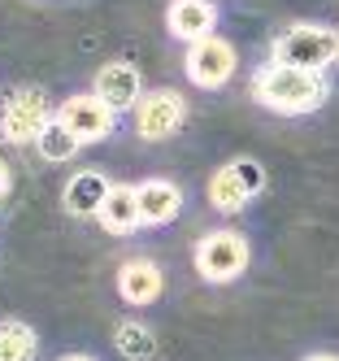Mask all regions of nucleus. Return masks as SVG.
<instances>
[{
	"label": "nucleus",
	"instance_id": "nucleus-8",
	"mask_svg": "<svg viewBox=\"0 0 339 361\" xmlns=\"http://www.w3.org/2000/svg\"><path fill=\"white\" fill-rule=\"evenodd\" d=\"M48 100L31 87H22L5 100V114H0V131L13 144H26V140H39V131L48 126Z\"/></svg>",
	"mask_w": 339,
	"mask_h": 361
},
{
	"label": "nucleus",
	"instance_id": "nucleus-3",
	"mask_svg": "<svg viewBox=\"0 0 339 361\" xmlns=\"http://www.w3.org/2000/svg\"><path fill=\"white\" fill-rule=\"evenodd\" d=\"M248 266V240L240 231H214L196 244V270L209 283H230L235 274H244Z\"/></svg>",
	"mask_w": 339,
	"mask_h": 361
},
{
	"label": "nucleus",
	"instance_id": "nucleus-13",
	"mask_svg": "<svg viewBox=\"0 0 339 361\" xmlns=\"http://www.w3.org/2000/svg\"><path fill=\"white\" fill-rule=\"evenodd\" d=\"M104 222V231H113V235H126V231H135L144 218H140V192L135 188H109V196H104V209L96 214Z\"/></svg>",
	"mask_w": 339,
	"mask_h": 361
},
{
	"label": "nucleus",
	"instance_id": "nucleus-19",
	"mask_svg": "<svg viewBox=\"0 0 339 361\" xmlns=\"http://www.w3.org/2000/svg\"><path fill=\"white\" fill-rule=\"evenodd\" d=\"M304 361H339V357H331V353H313V357H304Z\"/></svg>",
	"mask_w": 339,
	"mask_h": 361
},
{
	"label": "nucleus",
	"instance_id": "nucleus-12",
	"mask_svg": "<svg viewBox=\"0 0 339 361\" xmlns=\"http://www.w3.org/2000/svg\"><path fill=\"white\" fill-rule=\"evenodd\" d=\"M118 292L130 305H148V300L161 296V270L152 262H144V257H135V262H126L118 270Z\"/></svg>",
	"mask_w": 339,
	"mask_h": 361
},
{
	"label": "nucleus",
	"instance_id": "nucleus-7",
	"mask_svg": "<svg viewBox=\"0 0 339 361\" xmlns=\"http://www.w3.org/2000/svg\"><path fill=\"white\" fill-rule=\"evenodd\" d=\"M61 118H66V126L83 144H96V140H109L113 135L118 109L109 105V100H100L96 92H83V96H70L66 105H61Z\"/></svg>",
	"mask_w": 339,
	"mask_h": 361
},
{
	"label": "nucleus",
	"instance_id": "nucleus-15",
	"mask_svg": "<svg viewBox=\"0 0 339 361\" xmlns=\"http://www.w3.org/2000/svg\"><path fill=\"white\" fill-rule=\"evenodd\" d=\"M35 148H39V157L44 161H70L78 148H83V140H78L70 126H66V118L57 114V118H48V126L39 131V140H35Z\"/></svg>",
	"mask_w": 339,
	"mask_h": 361
},
{
	"label": "nucleus",
	"instance_id": "nucleus-14",
	"mask_svg": "<svg viewBox=\"0 0 339 361\" xmlns=\"http://www.w3.org/2000/svg\"><path fill=\"white\" fill-rule=\"evenodd\" d=\"M104 196H109V183H104V174L83 170V174H74V178H70V188H66V209L78 214V218L100 214V209H104Z\"/></svg>",
	"mask_w": 339,
	"mask_h": 361
},
{
	"label": "nucleus",
	"instance_id": "nucleus-11",
	"mask_svg": "<svg viewBox=\"0 0 339 361\" xmlns=\"http://www.w3.org/2000/svg\"><path fill=\"white\" fill-rule=\"evenodd\" d=\"M135 192H140V218L148 226H161V222L178 218V209H183V192L174 183H166V178H148Z\"/></svg>",
	"mask_w": 339,
	"mask_h": 361
},
{
	"label": "nucleus",
	"instance_id": "nucleus-5",
	"mask_svg": "<svg viewBox=\"0 0 339 361\" xmlns=\"http://www.w3.org/2000/svg\"><path fill=\"white\" fill-rule=\"evenodd\" d=\"M183 66H187V79L196 87H222L230 74H235V48L222 35H204V39H196L187 48Z\"/></svg>",
	"mask_w": 339,
	"mask_h": 361
},
{
	"label": "nucleus",
	"instance_id": "nucleus-20",
	"mask_svg": "<svg viewBox=\"0 0 339 361\" xmlns=\"http://www.w3.org/2000/svg\"><path fill=\"white\" fill-rule=\"evenodd\" d=\"M66 361H92V357H66Z\"/></svg>",
	"mask_w": 339,
	"mask_h": 361
},
{
	"label": "nucleus",
	"instance_id": "nucleus-2",
	"mask_svg": "<svg viewBox=\"0 0 339 361\" xmlns=\"http://www.w3.org/2000/svg\"><path fill=\"white\" fill-rule=\"evenodd\" d=\"M274 61L300 70H326L331 61H339V31L318 27V22H300V27L274 39Z\"/></svg>",
	"mask_w": 339,
	"mask_h": 361
},
{
	"label": "nucleus",
	"instance_id": "nucleus-10",
	"mask_svg": "<svg viewBox=\"0 0 339 361\" xmlns=\"http://www.w3.org/2000/svg\"><path fill=\"white\" fill-rule=\"evenodd\" d=\"M166 22H170V31H174L178 39L196 44V39H204V35H214L218 9H214V0H174L170 13H166Z\"/></svg>",
	"mask_w": 339,
	"mask_h": 361
},
{
	"label": "nucleus",
	"instance_id": "nucleus-4",
	"mask_svg": "<svg viewBox=\"0 0 339 361\" xmlns=\"http://www.w3.org/2000/svg\"><path fill=\"white\" fill-rule=\"evenodd\" d=\"M266 188V170H261L257 161H230L222 166L214 178H209V204L222 214H235V209H244V204Z\"/></svg>",
	"mask_w": 339,
	"mask_h": 361
},
{
	"label": "nucleus",
	"instance_id": "nucleus-6",
	"mask_svg": "<svg viewBox=\"0 0 339 361\" xmlns=\"http://www.w3.org/2000/svg\"><path fill=\"white\" fill-rule=\"evenodd\" d=\"M183 118H187V109H183V96L178 92H148V96H140V105H135V131L144 135V140H170V135H178V126H183Z\"/></svg>",
	"mask_w": 339,
	"mask_h": 361
},
{
	"label": "nucleus",
	"instance_id": "nucleus-18",
	"mask_svg": "<svg viewBox=\"0 0 339 361\" xmlns=\"http://www.w3.org/2000/svg\"><path fill=\"white\" fill-rule=\"evenodd\" d=\"M5 192H9V166L0 161V200H5Z\"/></svg>",
	"mask_w": 339,
	"mask_h": 361
},
{
	"label": "nucleus",
	"instance_id": "nucleus-9",
	"mask_svg": "<svg viewBox=\"0 0 339 361\" xmlns=\"http://www.w3.org/2000/svg\"><path fill=\"white\" fill-rule=\"evenodd\" d=\"M96 96H100V100H109L118 114H122V109H135V105H140V96H144L140 70L130 66V61H104V66L96 70Z\"/></svg>",
	"mask_w": 339,
	"mask_h": 361
},
{
	"label": "nucleus",
	"instance_id": "nucleus-16",
	"mask_svg": "<svg viewBox=\"0 0 339 361\" xmlns=\"http://www.w3.org/2000/svg\"><path fill=\"white\" fill-rule=\"evenodd\" d=\"M35 331L18 318H0V361H35Z\"/></svg>",
	"mask_w": 339,
	"mask_h": 361
},
{
	"label": "nucleus",
	"instance_id": "nucleus-1",
	"mask_svg": "<svg viewBox=\"0 0 339 361\" xmlns=\"http://www.w3.org/2000/svg\"><path fill=\"white\" fill-rule=\"evenodd\" d=\"M252 96L274 114H313L322 109V100L331 96V83L322 70H300L287 61H270L257 70Z\"/></svg>",
	"mask_w": 339,
	"mask_h": 361
},
{
	"label": "nucleus",
	"instance_id": "nucleus-17",
	"mask_svg": "<svg viewBox=\"0 0 339 361\" xmlns=\"http://www.w3.org/2000/svg\"><path fill=\"white\" fill-rule=\"evenodd\" d=\"M118 348H122V357H130V361H148V357L156 353V340H152L148 326L126 322V326L118 331Z\"/></svg>",
	"mask_w": 339,
	"mask_h": 361
}]
</instances>
